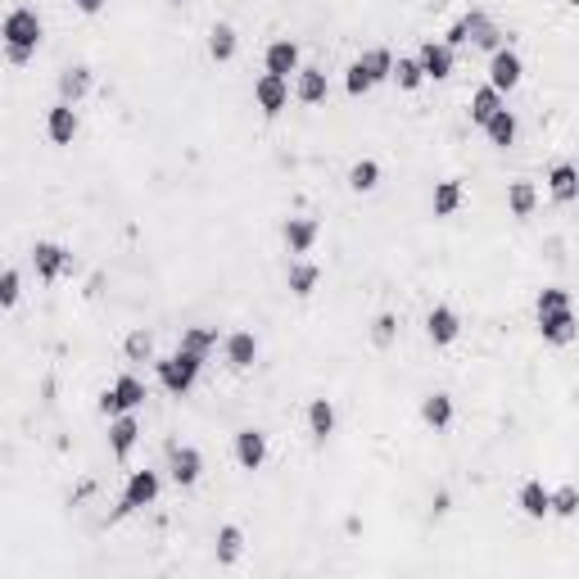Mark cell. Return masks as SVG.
<instances>
[{
  "label": "cell",
  "mask_w": 579,
  "mask_h": 579,
  "mask_svg": "<svg viewBox=\"0 0 579 579\" xmlns=\"http://www.w3.org/2000/svg\"><path fill=\"white\" fill-rule=\"evenodd\" d=\"M154 372H159V385H163L172 399H186V394L195 390L199 372H204V358H199V354L177 349L172 358H159V363H154Z\"/></svg>",
  "instance_id": "1"
},
{
  "label": "cell",
  "mask_w": 579,
  "mask_h": 579,
  "mask_svg": "<svg viewBox=\"0 0 579 579\" xmlns=\"http://www.w3.org/2000/svg\"><path fill=\"white\" fill-rule=\"evenodd\" d=\"M41 19H37V10H28V5H19V10H10L5 14V28H0V37H5V51H32L37 55V46H41Z\"/></svg>",
  "instance_id": "2"
},
{
  "label": "cell",
  "mask_w": 579,
  "mask_h": 579,
  "mask_svg": "<svg viewBox=\"0 0 579 579\" xmlns=\"http://www.w3.org/2000/svg\"><path fill=\"white\" fill-rule=\"evenodd\" d=\"M159 489H163L159 471H132V480H127V489H123V502L114 507V520H123V516H132V511H141V507H154Z\"/></svg>",
  "instance_id": "3"
},
{
  "label": "cell",
  "mask_w": 579,
  "mask_h": 579,
  "mask_svg": "<svg viewBox=\"0 0 579 579\" xmlns=\"http://www.w3.org/2000/svg\"><path fill=\"white\" fill-rule=\"evenodd\" d=\"M145 403V381H136L132 372L127 376H118L105 394H100V412L105 417H123V412H136Z\"/></svg>",
  "instance_id": "4"
},
{
  "label": "cell",
  "mask_w": 579,
  "mask_h": 579,
  "mask_svg": "<svg viewBox=\"0 0 579 579\" xmlns=\"http://www.w3.org/2000/svg\"><path fill=\"white\" fill-rule=\"evenodd\" d=\"M168 475H172L177 489H190V484L204 475L199 448H190V444H168Z\"/></svg>",
  "instance_id": "5"
},
{
  "label": "cell",
  "mask_w": 579,
  "mask_h": 579,
  "mask_svg": "<svg viewBox=\"0 0 579 579\" xmlns=\"http://www.w3.org/2000/svg\"><path fill=\"white\" fill-rule=\"evenodd\" d=\"M32 267H37L41 280H60L64 271H73V253L55 240H37L32 244Z\"/></svg>",
  "instance_id": "6"
},
{
  "label": "cell",
  "mask_w": 579,
  "mask_h": 579,
  "mask_svg": "<svg viewBox=\"0 0 579 579\" xmlns=\"http://www.w3.org/2000/svg\"><path fill=\"white\" fill-rule=\"evenodd\" d=\"M417 64H421V73H426V82H444V78H453V64H457V51H453L448 41H426V46L417 51Z\"/></svg>",
  "instance_id": "7"
},
{
  "label": "cell",
  "mask_w": 579,
  "mask_h": 579,
  "mask_svg": "<svg viewBox=\"0 0 579 579\" xmlns=\"http://www.w3.org/2000/svg\"><path fill=\"white\" fill-rule=\"evenodd\" d=\"M520 78H525L520 55H516L511 46L493 51V60H489V87H498V91H516V87H520Z\"/></svg>",
  "instance_id": "8"
},
{
  "label": "cell",
  "mask_w": 579,
  "mask_h": 579,
  "mask_svg": "<svg viewBox=\"0 0 579 579\" xmlns=\"http://www.w3.org/2000/svg\"><path fill=\"white\" fill-rule=\"evenodd\" d=\"M253 100H258V109L267 114V118H276L285 105H290V78H276V73H262L258 82H253Z\"/></svg>",
  "instance_id": "9"
},
{
  "label": "cell",
  "mask_w": 579,
  "mask_h": 579,
  "mask_svg": "<svg viewBox=\"0 0 579 579\" xmlns=\"http://www.w3.org/2000/svg\"><path fill=\"white\" fill-rule=\"evenodd\" d=\"M538 335H543V345H570L574 335H579V322H574V313L570 308H556V313H538Z\"/></svg>",
  "instance_id": "10"
},
{
  "label": "cell",
  "mask_w": 579,
  "mask_h": 579,
  "mask_svg": "<svg viewBox=\"0 0 579 579\" xmlns=\"http://www.w3.org/2000/svg\"><path fill=\"white\" fill-rule=\"evenodd\" d=\"M231 453H235V462H240L244 471H258V466L267 462V435H262V430H253V426H244V430H235Z\"/></svg>",
  "instance_id": "11"
},
{
  "label": "cell",
  "mask_w": 579,
  "mask_h": 579,
  "mask_svg": "<svg viewBox=\"0 0 579 579\" xmlns=\"http://www.w3.org/2000/svg\"><path fill=\"white\" fill-rule=\"evenodd\" d=\"M426 335H430V345H435V349H448V345L462 335L457 313H453V308H444V304H439V308H430V313H426Z\"/></svg>",
  "instance_id": "12"
},
{
  "label": "cell",
  "mask_w": 579,
  "mask_h": 579,
  "mask_svg": "<svg viewBox=\"0 0 579 579\" xmlns=\"http://www.w3.org/2000/svg\"><path fill=\"white\" fill-rule=\"evenodd\" d=\"M516 507H520L529 520H543V516H552V489H547L543 480H525L520 493H516Z\"/></svg>",
  "instance_id": "13"
},
{
  "label": "cell",
  "mask_w": 579,
  "mask_h": 579,
  "mask_svg": "<svg viewBox=\"0 0 579 579\" xmlns=\"http://www.w3.org/2000/svg\"><path fill=\"white\" fill-rule=\"evenodd\" d=\"M462 23H466V37L480 46V51H502V32L493 28V19L484 14V10H471V14H462Z\"/></svg>",
  "instance_id": "14"
},
{
  "label": "cell",
  "mask_w": 579,
  "mask_h": 579,
  "mask_svg": "<svg viewBox=\"0 0 579 579\" xmlns=\"http://www.w3.org/2000/svg\"><path fill=\"white\" fill-rule=\"evenodd\" d=\"M46 132H51L55 145H73V136H78V105L60 100V105L46 114Z\"/></svg>",
  "instance_id": "15"
},
{
  "label": "cell",
  "mask_w": 579,
  "mask_h": 579,
  "mask_svg": "<svg viewBox=\"0 0 579 579\" xmlns=\"http://www.w3.org/2000/svg\"><path fill=\"white\" fill-rule=\"evenodd\" d=\"M136 439H141V421H136L132 412L109 417V453H114V457H127V453L136 448Z\"/></svg>",
  "instance_id": "16"
},
{
  "label": "cell",
  "mask_w": 579,
  "mask_h": 579,
  "mask_svg": "<svg viewBox=\"0 0 579 579\" xmlns=\"http://www.w3.org/2000/svg\"><path fill=\"white\" fill-rule=\"evenodd\" d=\"M547 195H552L556 204H574V199H579V168H574V163H556V168L547 172Z\"/></svg>",
  "instance_id": "17"
},
{
  "label": "cell",
  "mask_w": 579,
  "mask_h": 579,
  "mask_svg": "<svg viewBox=\"0 0 579 579\" xmlns=\"http://www.w3.org/2000/svg\"><path fill=\"white\" fill-rule=\"evenodd\" d=\"M280 235H285V249L290 253H308L317 244V222L313 217H285Z\"/></svg>",
  "instance_id": "18"
},
{
  "label": "cell",
  "mask_w": 579,
  "mask_h": 579,
  "mask_svg": "<svg viewBox=\"0 0 579 579\" xmlns=\"http://www.w3.org/2000/svg\"><path fill=\"white\" fill-rule=\"evenodd\" d=\"M331 96V82L322 69H299V82H295V100L299 105H326Z\"/></svg>",
  "instance_id": "19"
},
{
  "label": "cell",
  "mask_w": 579,
  "mask_h": 579,
  "mask_svg": "<svg viewBox=\"0 0 579 579\" xmlns=\"http://www.w3.org/2000/svg\"><path fill=\"white\" fill-rule=\"evenodd\" d=\"M484 136H489V145H498V150H511L516 145V136H520V123H516V114L502 105L489 123H484Z\"/></svg>",
  "instance_id": "20"
},
{
  "label": "cell",
  "mask_w": 579,
  "mask_h": 579,
  "mask_svg": "<svg viewBox=\"0 0 579 579\" xmlns=\"http://www.w3.org/2000/svg\"><path fill=\"white\" fill-rule=\"evenodd\" d=\"M262 64H267V73H276V78L299 73V46H295V41H271L267 55H262Z\"/></svg>",
  "instance_id": "21"
},
{
  "label": "cell",
  "mask_w": 579,
  "mask_h": 579,
  "mask_svg": "<svg viewBox=\"0 0 579 579\" xmlns=\"http://www.w3.org/2000/svg\"><path fill=\"white\" fill-rule=\"evenodd\" d=\"M226 363H231L235 372H249V367L258 363V340H253V331L226 335Z\"/></svg>",
  "instance_id": "22"
},
{
  "label": "cell",
  "mask_w": 579,
  "mask_h": 579,
  "mask_svg": "<svg viewBox=\"0 0 579 579\" xmlns=\"http://www.w3.org/2000/svg\"><path fill=\"white\" fill-rule=\"evenodd\" d=\"M453 417H457L453 394H426V399H421V421H426L430 430H448Z\"/></svg>",
  "instance_id": "23"
},
{
  "label": "cell",
  "mask_w": 579,
  "mask_h": 579,
  "mask_svg": "<svg viewBox=\"0 0 579 579\" xmlns=\"http://www.w3.org/2000/svg\"><path fill=\"white\" fill-rule=\"evenodd\" d=\"M317 280H322V271H317V262H290L285 267V285H290V295H299V299H308L313 290H317Z\"/></svg>",
  "instance_id": "24"
},
{
  "label": "cell",
  "mask_w": 579,
  "mask_h": 579,
  "mask_svg": "<svg viewBox=\"0 0 579 579\" xmlns=\"http://www.w3.org/2000/svg\"><path fill=\"white\" fill-rule=\"evenodd\" d=\"M87 96H91V69H87V64L64 69V73H60V100L78 105V100H87Z\"/></svg>",
  "instance_id": "25"
},
{
  "label": "cell",
  "mask_w": 579,
  "mask_h": 579,
  "mask_svg": "<svg viewBox=\"0 0 579 579\" xmlns=\"http://www.w3.org/2000/svg\"><path fill=\"white\" fill-rule=\"evenodd\" d=\"M308 435H313L317 444H326V439L335 435V403H331V399H313V403H308Z\"/></svg>",
  "instance_id": "26"
},
{
  "label": "cell",
  "mask_w": 579,
  "mask_h": 579,
  "mask_svg": "<svg viewBox=\"0 0 579 579\" xmlns=\"http://www.w3.org/2000/svg\"><path fill=\"white\" fill-rule=\"evenodd\" d=\"M363 73L372 78V87H381V82H394V55L385 51V46H372V51H363Z\"/></svg>",
  "instance_id": "27"
},
{
  "label": "cell",
  "mask_w": 579,
  "mask_h": 579,
  "mask_svg": "<svg viewBox=\"0 0 579 579\" xmlns=\"http://www.w3.org/2000/svg\"><path fill=\"white\" fill-rule=\"evenodd\" d=\"M430 208H435V217H453L457 208H462V181H435V195H430Z\"/></svg>",
  "instance_id": "28"
},
{
  "label": "cell",
  "mask_w": 579,
  "mask_h": 579,
  "mask_svg": "<svg viewBox=\"0 0 579 579\" xmlns=\"http://www.w3.org/2000/svg\"><path fill=\"white\" fill-rule=\"evenodd\" d=\"M235 46H240L235 28H231V23H213V32H208V55H213L217 64H226V60H235Z\"/></svg>",
  "instance_id": "29"
},
{
  "label": "cell",
  "mask_w": 579,
  "mask_h": 579,
  "mask_svg": "<svg viewBox=\"0 0 579 579\" xmlns=\"http://www.w3.org/2000/svg\"><path fill=\"white\" fill-rule=\"evenodd\" d=\"M498 109H502V91H498V87H480V91L471 96V123H475V127H484Z\"/></svg>",
  "instance_id": "30"
},
{
  "label": "cell",
  "mask_w": 579,
  "mask_h": 579,
  "mask_svg": "<svg viewBox=\"0 0 579 579\" xmlns=\"http://www.w3.org/2000/svg\"><path fill=\"white\" fill-rule=\"evenodd\" d=\"M244 552V529L240 525H222L217 529V565H235Z\"/></svg>",
  "instance_id": "31"
},
{
  "label": "cell",
  "mask_w": 579,
  "mask_h": 579,
  "mask_svg": "<svg viewBox=\"0 0 579 579\" xmlns=\"http://www.w3.org/2000/svg\"><path fill=\"white\" fill-rule=\"evenodd\" d=\"M376 186H381V163H376V159H358V163L349 168V190L372 195Z\"/></svg>",
  "instance_id": "32"
},
{
  "label": "cell",
  "mask_w": 579,
  "mask_h": 579,
  "mask_svg": "<svg viewBox=\"0 0 579 579\" xmlns=\"http://www.w3.org/2000/svg\"><path fill=\"white\" fill-rule=\"evenodd\" d=\"M534 204H538V190H534L529 181H511V186H507V208H511V217H529Z\"/></svg>",
  "instance_id": "33"
},
{
  "label": "cell",
  "mask_w": 579,
  "mask_h": 579,
  "mask_svg": "<svg viewBox=\"0 0 579 579\" xmlns=\"http://www.w3.org/2000/svg\"><path fill=\"white\" fill-rule=\"evenodd\" d=\"M181 349L208 358V354L217 349V331H213V326H190V331H181Z\"/></svg>",
  "instance_id": "34"
},
{
  "label": "cell",
  "mask_w": 579,
  "mask_h": 579,
  "mask_svg": "<svg viewBox=\"0 0 579 579\" xmlns=\"http://www.w3.org/2000/svg\"><path fill=\"white\" fill-rule=\"evenodd\" d=\"M552 516H561V520L579 516V489H574V484H561V489H552Z\"/></svg>",
  "instance_id": "35"
},
{
  "label": "cell",
  "mask_w": 579,
  "mask_h": 579,
  "mask_svg": "<svg viewBox=\"0 0 579 579\" xmlns=\"http://www.w3.org/2000/svg\"><path fill=\"white\" fill-rule=\"evenodd\" d=\"M394 82H399L403 91H417V87L426 82V73H421L417 60H394Z\"/></svg>",
  "instance_id": "36"
},
{
  "label": "cell",
  "mask_w": 579,
  "mask_h": 579,
  "mask_svg": "<svg viewBox=\"0 0 579 579\" xmlns=\"http://www.w3.org/2000/svg\"><path fill=\"white\" fill-rule=\"evenodd\" d=\"M394 335H399V317H394V313H381V317L372 322V345H376V349H390Z\"/></svg>",
  "instance_id": "37"
},
{
  "label": "cell",
  "mask_w": 579,
  "mask_h": 579,
  "mask_svg": "<svg viewBox=\"0 0 579 579\" xmlns=\"http://www.w3.org/2000/svg\"><path fill=\"white\" fill-rule=\"evenodd\" d=\"M123 349H127L132 363H150V358H154V335H150V331H132Z\"/></svg>",
  "instance_id": "38"
},
{
  "label": "cell",
  "mask_w": 579,
  "mask_h": 579,
  "mask_svg": "<svg viewBox=\"0 0 579 579\" xmlns=\"http://www.w3.org/2000/svg\"><path fill=\"white\" fill-rule=\"evenodd\" d=\"M538 313H556V308H570V290H561V285H547V290H538V304H534Z\"/></svg>",
  "instance_id": "39"
},
{
  "label": "cell",
  "mask_w": 579,
  "mask_h": 579,
  "mask_svg": "<svg viewBox=\"0 0 579 579\" xmlns=\"http://www.w3.org/2000/svg\"><path fill=\"white\" fill-rule=\"evenodd\" d=\"M19 285H23V280H19V271H14V267H10L5 276H0V304H5V308H14V304H19V295H23Z\"/></svg>",
  "instance_id": "40"
},
{
  "label": "cell",
  "mask_w": 579,
  "mask_h": 579,
  "mask_svg": "<svg viewBox=\"0 0 579 579\" xmlns=\"http://www.w3.org/2000/svg\"><path fill=\"white\" fill-rule=\"evenodd\" d=\"M345 91H349V96H367V91H372V78L363 73V64H358V60H354V64H349V73H345Z\"/></svg>",
  "instance_id": "41"
},
{
  "label": "cell",
  "mask_w": 579,
  "mask_h": 579,
  "mask_svg": "<svg viewBox=\"0 0 579 579\" xmlns=\"http://www.w3.org/2000/svg\"><path fill=\"white\" fill-rule=\"evenodd\" d=\"M444 41H448V46H453V51H457V46H466V41H471V37H466V23H462V19H457V23H453V28H448V37H444Z\"/></svg>",
  "instance_id": "42"
},
{
  "label": "cell",
  "mask_w": 579,
  "mask_h": 579,
  "mask_svg": "<svg viewBox=\"0 0 579 579\" xmlns=\"http://www.w3.org/2000/svg\"><path fill=\"white\" fill-rule=\"evenodd\" d=\"M73 5H78L82 14H100V10H105V0H73Z\"/></svg>",
  "instance_id": "43"
},
{
  "label": "cell",
  "mask_w": 579,
  "mask_h": 579,
  "mask_svg": "<svg viewBox=\"0 0 579 579\" xmlns=\"http://www.w3.org/2000/svg\"><path fill=\"white\" fill-rule=\"evenodd\" d=\"M5 60H10V64H19V69H23V64H28V60H32V51H5Z\"/></svg>",
  "instance_id": "44"
}]
</instances>
